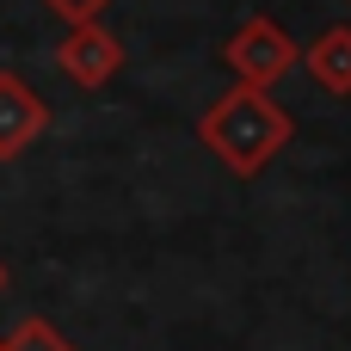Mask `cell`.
<instances>
[{
	"mask_svg": "<svg viewBox=\"0 0 351 351\" xmlns=\"http://www.w3.org/2000/svg\"><path fill=\"white\" fill-rule=\"evenodd\" d=\"M43 130H49V105H43V93H37L25 74L0 68V160H19Z\"/></svg>",
	"mask_w": 351,
	"mask_h": 351,
	"instance_id": "obj_4",
	"label": "cell"
},
{
	"mask_svg": "<svg viewBox=\"0 0 351 351\" xmlns=\"http://www.w3.org/2000/svg\"><path fill=\"white\" fill-rule=\"evenodd\" d=\"M0 290H6V265H0Z\"/></svg>",
	"mask_w": 351,
	"mask_h": 351,
	"instance_id": "obj_8",
	"label": "cell"
},
{
	"mask_svg": "<svg viewBox=\"0 0 351 351\" xmlns=\"http://www.w3.org/2000/svg\"><path fill=\"white\" fill-rule=\"evenodd\" d=\"M0 351H74L68 339H62V327H49L43 315H25L6 339H0Z\"/></svg>",
	"mask_w": 351,
	"mask_h": 351,
	"instance_id": "obj_6",
	"label": "cell"
},
{
	"mask_svg": "<svg viewBox=\"0 0 351 351\" xmlns=\"http://www.w3.org/2000/svg\"><path fill=\"white\" fill-rule=\"evenodd\" d=\"M308 74L321 80V93L333 99H351V25H327L315 43H308Z\"/></svg>",
	"mask_w": 351,
	"mask_h": 351,
	"instance_id": "obj_5",
	"label": "cell"
},
{
	"mask_svg": "<svg viewBox=\"0 0 351 351\" xmlns=\"http://www.w3.org/2000/svg\"><path fill=\"white\" fill-rule=\"evenodd\" d=\"M56 62H62V74L74 86L99 93V86H111L123 74V43L105 31V19H86V25H68V37L56 43Z\"/></svg>",
	"mask_w": 351,
	"mask_h": 351,
	"instance_id": "obj_3",
	"label": "cell"
},
{
	"mask_svg": "<svg viewBox=\"0 0 351 351\" xmlns=\"http://www.w3.org/2000/svg\"><path fill=\"white\" fill-rule=\"evenodd\" d=\"M43 6H49L62 25H86V19H105V6H111V0H43Z\"/></svg>",
	"mask_w": 351,
	"mask_h": 351,
	"instance_id": "obj_7",
	"label": "cell"
},
{
	"mask_svg": "<svg viewBox=\"0 0 351 351\" xmlns=\"http://www.w3.org/2000/svg\"><path fill=\"white\" fill-rule=\"evenodd\" d=\"M222 62L234 68V80L241 86H271V80H284L290 68H296V37L278 25V19H247L228 43H222Z\"/></svg>",
	"mask_w": 351,
	"mask_h": 351,
	"instance_id": "obj_2",
	"label": "cell"
},
{
	"mask_svg": "<svg viewBox=\"0 0 351 351\" xmlns=\"http://www.w3.org/2000/svg\"><path fill=\"white\" fill-rule=\"evenodd\" d=\"M290 111L265 93V86H234V93H222L204 117H197V136L216 148V160L228 167V173H241V179H253V173H265L278 154H284V142H290Z\"/></svg>",
	"mask_w": 351,
	"mask_h": 351,
	"instance_id": "obj_1",
	"label": "cell"
},
{
	"mask_svg": "<svg viewBox=\"0 0 351 351\" xmlns=\"http://www.w3.org/2000/svg\"><path fill=\"white\" fill-rule=\"evenodd\" d=\"M346 6H351V0H346Z\"/></svg>",
	"mask_w": 351,
	"mask_h": 351,
	"instance_id": "obj_9",
	"label": "cell"
}]
</instances>
